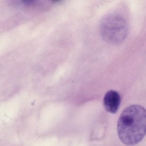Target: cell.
<instances>
[{"label": "cell", "mask_w": 146, "mask_h": 146, "mask_svg": "<svg viewBox=\"0 0 146 146\" xmlns=\"http://www.w3.org/2000/svg\"><path fill=\"white\" fill-rule=\"evenodd\" d=\"M146 111L138 105L126 108L120 114L117 124L118 135L121 141L126 145L140 142L146 133Z\"/></svg>", "instance_id": "cell-1"}, {"label": "cell", "mask_w": 146, "mask_h": 146, "mask_svg": "<svg viewBox=\"0 0 146 146\" xmlns=\"http://www.w3.org/2000/svg\"><path fill=\"white\" fill-rule=\"evenodd\" d=\"M100 29L102 39L110 44L122 43L128 36L126 21L122 16L115 13L105 17L101 22Z\"/></svg>", "instance_id": "cell-2"}, {"label": "cell", "mask_w": 146, "mask_h": 146, "mask_svg": "<svg viewBox=\"0 0 146 146\" xmlns=\"http://www.w3.org/2000/svg\"><path fill=\"white\" fill-rule=\"evenodd\" d=\"M121 102L119 94L115 90H111L107 92L104 96L103 104L108 112L115 113L119 108Z\"/></svg>", "instance_id": "cell-3"}, {"label": "cell", "mask_w": 146, "mask_h": 146, "mask_svg": "<svg viewBox=\"0 0 146 146\" xmlns=\"http://www.w3.org/2000/svg\"><path fill=\"white\" fill-rule=\"evenodd\" d=\"M22 1L25 2H30L33 1V0H22Z\"/></svg>", "instance_id": "cell-4"}, {"label": "cell", "mask_w": 146, "mask_h": 146, "mask_svg": "<svg viewBox=\"0 0 146 146\" xmlns=\"http://www.w3.org/2000/svg\"><path fill=\"white\" fill-rule=\"evenodd\" d=\"M53 1H60V0H53Z\"/></svg>", "instance_id": "cell-5"}]
</instances>
